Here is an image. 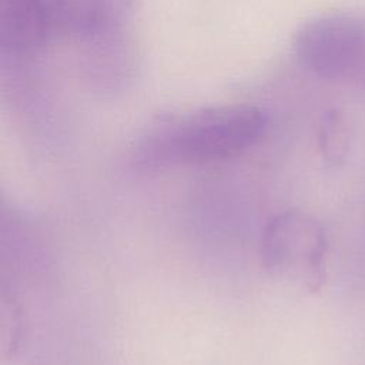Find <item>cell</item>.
<instances>
[{
  "label": "cell",
  "mask_w": 365,
  "mask_h": 365,
  "mask_svg": "<svg viewBox=\"0 0 365 365\" xmlns=\"http://www.w3.org/2000/svg\"><path fill=\"white\" fill-rule=\"evenodd\" d=\"M268 115L251 104H227L158 120L134 153L137 164H205L252 147L265 133Z\"/></svg>",
  "instance_id": "cell-1"
},
{
  "label": "cell",
  "mask_w": 365,
  "mask_h": 365,
  "mask_svg": "<svg viewBox=\"0 0 365 365\" xmlns=\"http://www.w3.org/2000/svg\"><path fill=\"white\" fill-rule=\"evenodd\" d=\"M327 250V235L319 221L299 210L272 215L261 232L259 259L265 272L308 291H318L325 282Z\"/></svg>",
  "instance_id": "cell-2"
},
{
  "label": "cell",
  "mask_w": 365,
  "mask_h": 365,
  "mask_svg": "<svg viewBox=\"0 0 365 365\" xmlns=\"http://www.w3.org/2000/svg\"><path fill=\"white\" fill-rule=\"evenodd\" d=\"M294 51L317 77L365 84V16L355 11L315 16L297 30Z\"/></svg>",
  "instance_id": "cell-3"
},
{
  "label": "cell",
  "mask_w": 365,
  "mask_h": 365,
  "mask_svg": "<svg viewBox=\"0 0 365 365\" xmlns=\"http://www.w3.org/2000/svg\"><path fill=\"white\" fill-rule=\"evenodd\" d=\"M51 34L50 0H0V44L4 51L30 53Z\"/></svg>",
  "instance_id": "cell-4"
},
{
  "label": "cell",
  "mask_w": 365,
  "mask_h": 365,
  "mask_svg": "<svg viewBox=\"0 0 365 365\" xmlns=\"http://www.w3.org/2000/svg\"><path fill=\"white\" fill-rule=\"evenodd\" d=\"M54 34L93 40L114 19V0H50Z\"/></svg>",
  "instance_id": "cell-5"
},
{
  "label": "cell",
  "mask_w": 365,
  "mask_h": 365,
  "mask_svg": "<svg viewBox=\"0 0 365 365\" xmlns=\"http://www.w3.org/2000/svg\"><path fill=\"white\" fill-rule=\"evenodd\" d=\"M349 147L348 127L344 115L332 108L324 113L318 127V148L328 165H341Z\"/></svg>",
  "instance_id": "cell-6"
},
{
  "label": "cell",
  "mask_w": 365,
  "mask_h": 365,
  "mask_svg": "<svg viewBox=\"0 0 365 365\" xmlns=\"http://www.w3.org/2000/svg\"><path fill=\"white\" fill-rule=\"evenodd\" d=\"M23 312L17 301L4 292L0 297V354L10 358L19 349L23 334Z\"/></svg>",
  "instance_id": "cell-7"
}]
</instances>
